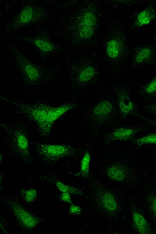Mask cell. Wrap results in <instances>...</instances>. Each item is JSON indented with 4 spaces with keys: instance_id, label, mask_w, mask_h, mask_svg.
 Here are the masks:
<instances>
[{
    "instance_id": "1",
    "label": "cell",
    "mask_w": 156,
    "mask_h": 234,
    "mask_svg": "<svg viewBox=\"0 0 156 234\" xmlns=\"http://www.w3.org/2000/svg\"><path fill=\"white\" fill-rule=\"evenodd\" d=\"M3 127L7 135L9 146L14 154L24 161H31L33 158L25 130L19 127L7 126Z\"/></svg>"
},
{
    "instance_id": "2",
    "label": "cell",
    "mask_w": 156,
    "mask_h": 234,
    "mask_svg": "<svg viewBox=\"0 0 156 234\" xmlns=\"http://www.w3.org/2000/svg\"><path fill=\"white\" fill-rule=\"evenodd\" d=\"M70 108L65 107L57 109L35 110L32 112L31 116L37 124L40 134L45 138L49 136L54 122Z\"/></svg>"
},
{
    "instance_id": "3",
    "label": "cell",
    "mask_w": 156,
    "mask_h": 234,
    "mask_svg": "<svg viewBox=\"0 0 156 234\" xmlns=\"http://www.w3.org/2000/svg\"><path fill=\"white\" fill-rule=\"evenodd\" d=\"M36 154L38 158L47 162H53L69 155L71 149L62 144H48L41 143L33 144Z\"/></svg>"
},
{
    "instance_id": "4",
    "label": "cell",
    "mask_w": 156,
    "mask_h": 234,
    "mask_svg": "<svg viewBox=\"0 0 156 234\" xmlns=\"http://www.w3.org/2000/svg\"><path fill=\"white\" fill-rule=\"evenodd\" d=\"M118 95L119 107L123 117L133 114L137 109V105L131 98L127 87L123 86L120 90Z\"/></svg>"
},
{
    "instance_id": "5",
    "label": "cell",
    "mask_w": 156,
    "mask_h": 234,
    "mask_svg": "<svg viewBox=\"0 0 156 234\" xmlns=\"http://www.w3.org/2000/svg\"><path fill=\"white\" fill-rule=\"evenodd\" d=\"M136 92L144 101H150L156 99V74L149 81L139 87Z\"/></svg>"
},
{
    "instance_id": "6",
    "label": "cell",
    "mask_w": 156,
    "mask_h": 234,
    "mask_svg": "<svg viewBox=\"0 0 156 234\" xmlns=\"http://www.w3.org/2000/svg\"><path fill=\"white\" fill-rule=\"evenodd\" d=\"M144 127L135 128L123 127L115 130L113 134V138L118 140H127L133 137L139 132L145 129Z\"/></svg>"
},
{
    "instance_id": "7",
    "label": "cell",
    "mask_w": 156,
    "mask_h": 234,
    "mask_svg": "<svg viewBox=\"0 0 156 234\" xmlns=\"http://www.w3.org/2000/svg\"><path fill=\"white\" fill-rule=\"evenodd\" d=\"M112 108L111 103L108 101H103L99 103L94 108V113L96 117L103 118L108 115Z\"/></svg>"
},
{
    "instance_id": "8",
    "label": "cell",
    "mask_w": 156,
    "mask_h": 234,
    "mask_svg": "<svg viewBox=\"0 0 156 234\" xmlns=\"http://www.w3.org/2000/svg\"><path fill=\"white\" fill-rule=\"evenodd\" d=\"M106 51L108 55L111 58L118 57L119 53V47L117 41L115 40H110L107 44Z\"/></svg>"
},
{
    "instance_id": "9",
    "label": "cell",
    "mask_w": 156,
    "mask_h": 234,
    "mask_svg": "<svg viewBox=\"0 0 156 234\" xmlns=\"http://www.w3.org/2000/svg\"><path fill=\"white\" fill-rule=\"evenodd\" d=\"M151 52L144 49L139 52L135 56L134 65L135 66L147 62L150 60Z\"/></svg>"
},
{
    "instance_id": "10",
    "label": "cell",
    "mask_w": 156,
    "mask_h": 234,
    "mask_svg": "<svg viewBox=\"0 0 156 234\" xmlns=\"http://www.w3.org/2000/svg\"><path fill=\"white\" fill-rule=\"evenodd\" d=\"M108 174L111 179L117 180H121L124 177L125 173L123 169L117 166H112L108 170Z\"/></svg>"
},
{
    "instance_id": "11",
    "label": "cell",
    "mask_w": 156,
    "mask_h": 234,
    "mask_svg": "<svg viewBox=\"0 0 156 234\" xmlns=\"http://www.w3.org/2000/svg\"><path fill=\"white\" fill-rule=\"evenodd\" d=\"M102 202L105 207L110 211L115 210L116 207V201L110 194L106 193L103 196Z\"/></svg>"
},
{
    "instance_id": "12",
    "label": "cell",
    "mask_w": 156,
    "mask_h": 234,
    "mask_svg": "<svg viewBox=\"0 0 156 234\" xmlns=\"http://www.w3.org/2000/svg\"><path fill=\"white\" fill-rule=\"evenodd\" d=\"M138 146L147 144H156V133L146 135L138 139L135 141Z\"/></svg>"
},
{
    "instance_id": "13",
    "label": "cell",
    "mask_w": 156,
    "mask_h": 234,
    "mask_svg": "<svg viewBox=\"0 0 156 234\" xmlns=\"http://www.w3.org/2000/svg\"><path fill=\"white\" fill-rule=\"evenodd\" d=\"M133 217L135 224L139 231L143 232L146 231L147 227V222L142 215L136 213L134 214Z\"/></svg>"
},
{
    "instance_id": "14",
    "label": "cell",
    "mask_w": 156,
    "mask_h": 234,
    "mask_svg": "<svg viewBox=\"0 0 156 234\" xmlns=\"http://www.w3.org/2000/svg\"><path fill=\"white\" fill-rule=\"evenodd\" d=\"M94 73V70L93 67H86L80 73L79 76V80L83 82L88 81L92 77Z\"/></svg>"
},
{
    "instance_id": "15",
    "label": "cell",
    "mask_w": 156,
    "mask_h": 234,
    "mask_svg": "<svg viewBox=\"0 0 156 234\" xmlns=\"http://www.w3.org/2000/svg\"><path fill=\"white\" fill-rule=\"evenodd\" d=\"M82 22V26L93 27L95 23L96 19L94 14L88 12L84 15Z\"/></svg>"
},
{
    "instance_id": "16",
    "label": "cell",
    "mask_w": 156,
    "mask_h": 234,
    "mask_svg": "<svg viewBox=\"0 0 156 234\" xmlns=\"http://www.w3.org/2000/svg\"><path fill=\"white\" fill-rule=\"evenodd\" d=\"M33 14L32 9L29 6L26 7L20 14V20L21 22L23 23L28 22L32 19Z\"/></svg>"
},
{
    "instance_id": "17",
    "label": "cell",
    "mask_w": 156,
    "mask_h": 234,
    "mask_svg": "<svg viewBox=\"0 0 156 234\" xmlns=\"http://www.w3.org/2000/svg\"><path fill=\"white\" fill-rule=\"evenodd\" d=\"M34 43L39 49L43 51H50L53 49V46L50 43L42 40L36 39Z\"/></svg>"
},
{
    "instance_id": "18",
    "label": "cell",
    "mask_w": 156,
    "mask_h": 234,
    "mask_svg": "<svg viewBox=\"0 0 156 234\" xmlns=\"http://www.w3.org/2000/svg\"><path fill=\"white\" fill-rule=\"evenodd\" d=\"M90 160V155L88 152H86L83 156L81 165V171L84 174L88 172Z\"/></svg>"
},
{
    "instance_id": "19",
    "label": "cell",
    "mask_w": 156,
    "mask_h": 234,
    "mask_svg": "<svg viewBox=\"0 0 156 234\" xmlns=\"http://www.w3.org/2000/svg\"><path fill=\"white\" fill-rule=\"evenodd\" d=\"M93 27L82 26L80 31V35L83 38H87L90 37L93 33Z\"/></svg>"
},
{
    "instance_id": "20",
    "label": "cell",
    "mask_w": 156,
    "mask_h": 234,
    "mask_svg": "<svg viewBox=\"0 0 156 234\" xmlns=\"http://www.w3.org/2000/svg\"><path fill=\"white\" fill-rule=\"evenodd\" d=\"M57 186L59 189L64 193L71 192L76 193H80L78 190L76 188L69 186L61 182H58V183Z\"/></svg>"
},
{
    "instance_id": "21",
    "label": "cell",
    "mask_w": 156,
    "mask_h": 234,
    "mask_svg": "<svg viewBox=\"0 0 156 234\" xmlns=\"http://www.w3.org/2000/svg\"><path fill=\"white\" fill-rule=\"evenodd\" d=\"M143 108L147 113L156 118V102L144 105Z\"/></svg>"
},
{
    "instance_id": "22",
    "label": "cell",
    "mask_w": 156,
    "mask_h": 234,
    "mask_svg": "<svg viewBox=\"0 0 156 234\" xmlns=\"http://www.w3.org/2000/svg\"><path fill=\"white\" fill-rule=\"evenodd\" d=\"M150 16L147 11L142 12L139 16L138 20L139 22L142 24H146L149 23Z\"/></svg>"
},
{
    "instance_id": "23",
    "label": "cell",
    "mask_w": 156,
    "mask_h": 234,
    "mask_svg": "<svg viewBox=\"0 0 156 234\" xmlns=\"http://www.w3.org/2000/svg\"><path fill=\"white\" fill-rule=\"evenodd\" d=\"M133 114L135 116L140 118L149 123L156 126V121L147 118L136 112H134Z\"/></svg>"
},
{
    "instance_id": "24",
    "label": "cell",
    "mask_w": 156,
    "mask_h": 234,
    "mask_svg": "<svg viewBox=\"0 0 156 234\" xmlns=\"http://www.w3.org/2000/svg\"><path fill=\"white\" fill-rule=\"evenodd\" d=\"M70 210L71 213L75 214L79 213L81 209L79 207L73 205L70 207Z\"/></svg>"
},
{
    "instance_id": "25",
    "label": "cell",
    "mask_w": 156,
    "mask_h": 234,
    "mask_svg": "<svg viewBox=\"0 0 156 234\" xmlns=\"http://www.w3.org/2000/svg\"><path fill=\"white\" fill-rule=\"evenodd\" d=\"M62 200L68 202H70L71 198L70 195L68 193H64L62 196Z\"/></svg>"
},
{
    "instance_id": "26",
    "label": "cell",
    "mask_w": 156,
    "mask_h": 234,
    "mask_svg": "<svg viewBox=\"0 0 156 234\" xmlns=\"http://www.w3.org/2000/svg\"><path fill=\"white\" fill-rule=\"evenodd\" d=\"M35 193L34 190H30L27 193L26 198L28 200H32L34 197Z\"/></svg>"
},
{
    "instance_id": "27",
    "label": "cell",
    "mask_w": 156,
    "mask_h": 234,
    "mask_svg": "<svg viewBox=\"0 0 156 234\" xmlns=\"http://www.w3.org/2000/svg\"><path fill=\"white\" fill-rule=\"evenodd\" d=\"M152 205L154 211L156 214V199L154 200Z\"/></svg>"
},
{
    "instance_id": "28",
    "label": "cell",
    "mask_w": 156,
    "mask_h": 234,
    "mask_svg": "<svg viewBox=\"0 0 156 234\" xmlns=\"http://www.w3.org/2000/svg\"><path fill=\"white\" fill-rule=\"evenodd\" d=\"M23 217H25V216H23ZM25 218H26V217H25V218H24H24H25Z\"/></svg>"
}]
</instances>
